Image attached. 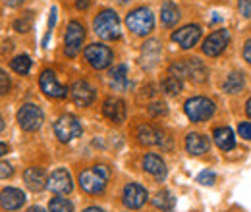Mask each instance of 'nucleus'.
Here are the masks:
<instances>
[{"label": "nucleus", "mask_w": 251, "mask_h": 212, "mask_svg": "<svg viewBox=\"0 0 251 212\" xmlns=\"http://www.w3.org/2000/svg\"><path fill=\"white\" fill-rule=\"evenodd\" d=\"M184 110L191 121H205L215 114V102L205 96H193L186 102Z\"/></svg>", "instance_id": "nucleus-6"}, {"label": "nucleus", "mask_w": 251, "mask_h": 212, "mask_svg": "<svg viewBox=\"0 0 251 212\" xmlns=\"http://www.w3.org/2000/svg\"><path fill=\"white\" fill-rule=\"evenodd\" d=\"M27 212H47L43 207H31V209H27Z\"/></svg>", "instance_id": "nucleus-41"}, {"label": "nucleus", "mask_w": 251, "mask_h": 212, "mask_svg": "<svg viewBox=\"0 0 251 212\" xmlns=\"http://www.w3.org/2000/svg\"><path fill=\"white\" fill-rule=\"evenodd\" d=\"M39 85H41V91L45 93L47 96H50V98H64L68 94V87H64L62 83L56 79L54 71H50V70H45L41 73Z\"/></svg>", "instance_id": "nucleus-11"}, {"label": "nucleus", "mask_w": 251, "mask_h": 212, "mask_svg": "<svg viewBox=\"0 0 251 212\" xmlns=\"http://www.w3.org/2000/svg\"><path fill=\"white\" fill-rule=\"evenodd\" d=\"M70 94H72V100L75 102V106H89L95 100V89L87 83V81H75L70 89Z\"/></svg>", "instance_id": "nucleus-15"}, {"label": "nucleus", "mask_w": 251, "mask_h": 212, "mask_svg": "<svg viewBox=\"0 0 251 212\" xmlns=\"http://www.w3.org/2000/svg\"><path fill=\"white\" fill-rule=\"evenodd\" d=\"M238 131H240V135H242L244 139L251 141V123L250 121H242L240 127H238Z\"/></svg>", "instance_id": "nucleus-37"}, {"label": "nucleus", "mask_w": 251, "mask_h": 212, "mask_svg": "<svg viewBox=\"0 0 251 212\" xmlns=\"http://www.w3.org/2000/svg\"><path fill=\"white\" fill-rule=\"evenodd\" d=\"M213 139L217 143L220 151H232L236 147V139H234V131L230 127H217L213 133Z\"/></svg>", "instance_id": "nucleus-22"}, {"label": "nucleus", "mask_w": 251, "mask_h": 212, "mask_svg": "<svg viewBox=\"0 0 251 212\" xmlns=\"http://www.w3.org/2000/svg\"><path fill=\"white\" fill-rule=\"evenodd\" d=\"M4 129V120H2V116H0V131Z\"/></svg>", "instance_id": "nucleus-45"}, {"label": "nucleus", "mask_w": 251, "mask_h": 212, "mask_svg": "<svg viewBox=\"0 0 251 212\" xmlns=\"http://www.w3.org/2000/svg\"><path fill=\"white\" fill-rule=\"evenodd\" d=\"M149 114L151 116H164L166 114V106L162 102H155V104L149 106Z\"/></svg>", "instance_id": "nucleus-34"}, {"label": "nucleus", "mask_w": 251, "mask_h": 212, "mask_svg": "<svg viewBox=\"0 0 251 212\" xmlns=\"http://www.w3.org/2000/svg\"><path fill=\"white\" fill-rule=\"evenodd\" d=\"M170 75H174L178 79H189L195 83H203L207 79V68L197 58H186V60L174 62L170 66Z\"/></svg>", "instance_id": "nucleus-1"}, {"label": "nucleus", "mask_w": 251, "mask_h": 212, "mask_svg": "<svg viewBox=\"0 0 251 212\" xmlns=\"http://www.w3.org/2000/svg\"><path fill=\"white\" fill-rule=\"evenodd\" d=\"M244 58L251 64V39L246 43V47H244Z\"/></svg>", "instance_id": "nucleus-38"}, {"label": "nucleus", "mask_w": 251, "mask_h": 212, "mask_svg": "<svg viewBox=\"0 0 251 212\" xmlns=\"http://www.w3.org/2000/svg\"><path fill=\"white\" fill-rule=\"evenodd\" d=\"M83 41H85V29L79 22H70L68 31H66V37H64V54L74 58L77 56V52L81 50L83 47Z\"/></svg>", "instance_id": "nucleus-7"}, {"label": "nucleus", "mask_w": 251, "mask_h": 212, "mask_svg": "<svg viewBox=\"0 0 251 212\" xmlns=\"http://www.w3.org/2000/svg\"><path fill=\"white\" fill-rule=\"evenodd\" d=\"M126 25H127V29L131 31L133 35L145 37L155 27V16H153V12L149 8H137V10L127 14Z\"/></svg>", "instance_id": "nucleus-4"}, {"label": "nucleus", "mask_w": 251, "mask_h": 212, "mask_svg": "<svg viewBox=\"0 0 251 212\" xmlns=\"http://www.w3.org/2000/svg\"><path fill=\"white\" fill-rule=\"evenodd\" d=\"M83 54H85V60L89 62L95 70H104V68H108V66L112 64V58H114L112 50H110L106 45H99V43L89 45Z\"/></svg>", "instance_id": "nucleus-9"}, {"label": "nucleus", "mask_w": 251, "mask_h": 212, "mask_svg": "<svg viewBox=\"0 0 251 212\" xmlns=\"http://www.w3.org/2000/svg\"><path fill=\"white\" fill-rule=\"evenodd\" d=\"M149 195H147V189L139 183H127L124 187V193H122V201L127 209H141L145 203H147Z\"/></svg>", "instance_id": "nucleus-12"}, {"label": "nucleus", "mask_w": 251, "mask_h": 212, "mask_svg": "<svg viewBox=\"0 0 251 212\" xmlns=\"http://www.w3.org/2000/svg\"><path fill=\"white\" fill-rule=\"evenodd\" d=\"M75 6H77V10H85V8L89 6V0H77Z\"/></svg>", "instance_id": "nucleus-39"}, {"label": "nucleus", "mask_w": 251, "mask_h": 212, "mask_svg": "<svg viewBox=\"0 0 251 212\" xmlns=\"http://www.w3.org/2000/svg\"><path fill=\"white\" fill-rule=\"evenodd\" d=\"M199 39H201V27L199 25H186V27H182V29L172 33V41L176 45H180L184 50L195 47Z\"/></svg>", "instance_id": "nucleus-14"}, {"label": "nucleus", "mask_w": 251, "mask_h": 212, "mask_svg": "<svg viewBox=\"0 0 251 212\" xmlns=\"http://www.w3.org/2000/svg\"><path fill=\"white\" fill-rule=\"evenodd\" d=\"M102 114L114 123H122L126 120V104L120 98H106L102 104Z\"/></svg>", "instance_id": "nucleus-18"}, {"label": "nucleus", "mask_w": 251, "mask_h": 212, "mask_svg": "<svg viewBox=\"0 0 251 212\" xmlns=\"http://www.w3.org/2000/svg\"><path fill=\"white\" fill-rule=\"evenodd\" d=\"M244 83H246V79H244V73H240V71H234V73H230L228 75V79L224 81V91L226 93H240L244 89Z\"/></svg>", "instance_id": "nucleus-27"}, {"label": "nucleus", "mask_w": 251, "mask_h": 212, "mask_svg": "<svg viewBox=\"0 0 251 212\" xmlns=\"http://www.w3.org/2000/svg\"><path fill=\"white\" fill-rule=\"evenodd\" d=\"M238 8H240V14L244 18H251V0H240Z\"/></svg>", "instance_id": "nucleus-35"}, {"label": "nucleus", "mask_w": 251, "mask_h": 212, "mask_svg": "<svg viewBox=\"0 0 251 212\" xmlns=\"http://www.w3.org/2000/svg\"><path fill=\"white\" fill-rule=\"evenodd\" d=\"M81 131H83L81 123L72 114H64L54 121V135L58 137L60 143H70V141L77 139L81 135Z\"/></svg>", "instance_id": "nucleus-5"}, {"label": "nucleus", "mask_w": 251, "mask_h": 212, "mask_svg": "<svg viewBox=\"0 0 251 212\" xmlns=\"http://www.w3.org/2000/svg\"><path fill=\"white\" fill-rule=\"evenodd\" d=\"M127 68H126L124 64H120V66H116L112 71H110V85H112V89H116V91H124L127 89Z\"/></svg>", "instance_id": "nucleus-26"}, {"label": "nucleus", "mask_w": 251, "mask_h": 212, "mask_svg": "<svg viewBox=\"0 0 251 212\" xmlns=\"http://www.w3.org/2000/svg\"><path fill=\"white\" fill-rule=\"evenodd\" d=\"M22 2H24V0H8V4H10V6H20Z\"/></svg>", "instance_id": "nucleus-43"}, {"label": "nucleus", "mask_w": 251, "mask_h": 212, "mask_svg": "<svg viewBox=\"0 0 251 212\" xmlns=\"http://www.w3.org/2000/svg\"><path fill=\"white\" fill-rule=\"evenodd\" d=\"M10 87H12V83H10V77L6 75V71H4V70H0V96H2V94H6V93L10 91Z\"/></svg>", "instance_id": "nucleus-33"}, {"label": "nucleus", "mask_w": 251, "mask_h": 212, "mask_svg": "<svg viewBox=\"0 0 251 212\" xmlns=\"http://www.w3.org/2000/svg\"><path fill=\"white\" fill-rule=\"evenodd\" d=\"M160 56V45L158 41H147L141 48V64L145 68H153Z\"/></svg>", "instance_id": "nucleus-23"}, {"label": "nucleus", "mask_w": 251, "mask_h": 212, "mask_svg": "<svg viewBox=\"0 0 251 212\" xmlns=\"http://www.w3.org/2000/svg\"><path fill=\"white\" fill-rule=\"evenodd\" d=\"M160 20H162V24H164L166 27L176 25L178 20H180V10H178V6H176L174 2H164L162 8H160Z\"/></svg>", "instance_id": "nucleus-24"}, {"label": "nucleus", "mask_w": 251, "mask_h": 212, "mask_svg": "<svg viewBox=\"0 0 251 212\" xmlns=\"http://www.w3.org/2000/svg\"><path fill=\"white\" fill-rule=\"evenodd\" d=\"M24 203H25L24 191L16 187H6L4 191H0V207L4 211H18L24 207Z\"/></svg>", "instance_id": "nucleus-16"}, {"label": "nucleus", "mask_w": 251, "mask_h": 212, "mask_svg": "<svg viewBox=\"0 0 251 212\" xmlns=\"http://www.w3.org/2000/svg\"><path fill=\"white\" fill-rule=\"evenodd\" d=\"M211 143L207 137H203L201 133H189L186 137V151L193 156H199V154H205L209 151Z\"/></svg>", "instance_id": "nucleus-21"}, {"label": "nucleus", "mask_w": 251, "mask_h": 212, "mask_svg": "<svg viewBox=\"0 0 251 212\" xmlns=\"http://www.w3.org/2000/svg\"><path fill=\"white\" fill-rule=\"evenodd\" d=\"M110 178V172L106 166H93L89 170H83L79 174V185L85 193L89 195H99L104 191L106 187V182Z\"/></svg>", "instance_id": "nucleus-2"}, {"label": "nucleus", "mask_w": 251, "mask_h": 212, "mask_svg": "<svg viewBox=\"0 0 251 212\" xmlns=\"http://www.w3.org/2000/svg\"><path fill=\"white\" fill-rule=\"evenodd\" d=\"M228 43H230V33H228V29L215 31V33H211V35L205 39V43H203V52H205L207 56L215 58V56H219V54L224 52V48L228 47Z\"/></svg>", "instance_id": "nucleus-10"}, {"label": "nucleus", "mask_w": 251, "mask_h": 212, "mask_svg": "<svg viewBox=\"0 0 251 212\" xmlns=\"http://www.w3.org/2000/svg\"><path fill=\"white\" fill-rule=\"evenodd\" d=\"M45 121L43 116V110L37 106V104H24L20 110H18V123L24 131H37Z\"/></svg>", "instance_id": "nucleus-8"}, {"label": "nucleus", "mask_w": 251, "mask_h": 212, "mask_svg": "<svg viewBox=\"0 0 251 212\" xmlns=\"http://www.w3.org/2000/svg\"><path fill=\"white\" fill-rule=\"evenodd\" d=\"M49 212H74V205L64 197H54L49 203Z\"/></svg>", "instance_id": "nucleus-29"}, {"label": "nucleus", "mask_w": 251, "mask_h": 212, "mask_svg": "<svg viewBox=\"0 0 251 212\" xmlns=\"http://www.w3.org/2000/svg\"><path fill=\"white\" fill-rule=\"evenodd\" d=\"M143 170L149 172L151 176H155L157 180H162L166 176V166H164V160L158 156V154H145L143 158Z\"/></svg>", "instance_id": "nucleus-20"}, {"label": "nucleus", "mask_w": 251, "mask_h": 212, "mask_svg": "<svg viewBox=\"0 0 251 212\" xmlns=\"http://www.w3.org/2000/svg\"><path fill=\"white\" fill-rule=\"evenodd\" d=\"M12 174H14V168L8 162H0V180L12 178Z\"/></svg>", "instance_id": "nucleus-36"}, {"label": "nucleus", "mask_w": 251, "mask_h": 212, "mask_svg": "<svg viewBox=\"0 0 251 212\" xmlns=\"http://www.w3.org/2000/svg\"><path fill=\"white\" fill-rule=\"evenodd\" d=\"M162 91L166 93V94H178V93L182 91V79H178V77H174V75H168L164 81H162Z\"/></svg>", "instance_id": "nucleus-30"}, {"label": "nucleus", "mask_w": 251, "mask_h": 212, "mask_svg": "<svg viewBox=\"0 0 251 212\" xmlns=\"http://www.w3.org/2000/svg\"><path fill=\"white\" fill-rule=\"evenodd\" d=\"M95 33L104 41H116L120 39V20L118 14L112 10H102L93 22Z\"/></svg>", "instance_id": "nucleus-3"}, {"label": "nucleus", "mask_w": 251, "mask_h": 212, "mask_svg": "<svg viewBox=\"0 0 251 212\" xmlns=\"http://www.w3.org/2000/svg\"><path fill=\"white\" fill-rule=\"evenodd\" d=\"M246 112H248V116L251 118V98L248 100V104H246Z\"/></svg>", "instance_id": "nucleus-44"}, {"label": "nucleus", "mask_w": 251, "mask_h": 212, "mask_svg": "<svg viewBox=\"0 0 251 212\" xmlns=\"http://www.w3.org/2000/svg\"><path fill=\"white\" fill-rule=\"evenodd\" d=\"M197 183H201V185H213L215 183V174L211 170H203L197 176Z\"/></svg>", "instance_id": "nucleus-32"}, {"label": "nucleus", "mask_w": 251, "mask_h": 212, "mask_svg": "<svg viewBox=\"0 0 251 212\" xmlns=\"http://www.w3.org/2000/svg\"><path fill=\"white\" fill-rule=\"evenodd\" d=\"M6 152H8V145L6 143H0V156L6 154Z\"/></svg>", "instance_id": "nucleus-40"}, {"label": "nucleus", "mask_w": 251, "mask_h": 212, "mask_svg": "<svg viewBox=\"0 0 251 212\" xmlns=\"http://www.w3.org/2000/svg\"><path fill=\"white\" fill-rule=\"evenodd\" d=\"M83 212H104L102 209H99V207H89V209H85Z\"/></svg>", "instance_id": "nucleus-42"}, {"label": "nucleus", "mask_w": 251, "mask_h": 212, "mask_svg": "<svg viewBox=\"0 0 251 212\" xmlns=\"http://www.w3.org/2000/svg\"><path fill=\"white\" fill-rule=\"evenodd\" d=\"M151 203H153V207H157L158 211L170 212L174 209V205H176V199H174V195L170 191L162 189V191H158L157 195L151 199Z\"/></svg>", "instance_id": "nucleus-25"}, {"label": "nucleus", "mask_w": 251, "mask_h": 212, "mask_svg": "<svg viewBox=\"0 0 251 212\" xmlns=\"http://www.w3.org/2000/svg\"><path fill=\"white\" fill-rule=\"evenodd\" d=\"M24 182L27 185V189H31L33 193H39L47 187V176H45V170L43 168H37V166H31L24 172Z\"/></svg>", "instance_id": "nucleus-19"}, {"label": "nucleus", "mask_w": 251, "mask_h": 212, "mask_svg": "<svg viewBox=\"0 0 251 212\" xmlns=\"http://www.w3.org/2000/svg\"><path fill=\"white\" fill-rule=\"evenodd\" d=\"M120 2H127V0H120Z\"/></svg>", "instance_id": "nucleus-46"}, {"label": "nucleus", "mask_w": 251, "mask_h": 212, "mask_svg": "<svg viewBox=\"0 0 251 212\" xmlns=\"http://www.w3.org/2000/svg\"><path fill=\"white\" fill-rule=\"evenodd\" d=\"M137 139L141 145H147V147H155V145L162 147L164 145V133L149 123H143L137 127Z\"/></svg>", "instance_id": "nucleus-17"}, {"label": "nucleus", "mask_w": 251, "mask_h": 212, "mask_svg": "<svg viewBox=\"0 0 251 212\" xmlns=\"http://www.w3.org/2000/svg\"><path fill=\"white\" fill-rule=\"evenodd\" d=\"M14 29L20 31V33H25V31L31 29V12H29V16H27V18H24V20H18V22L14 24Z\"/></svg>", "instance_id": "nucleus-31"}, {"label": "nucleus", "mask_w": 251, "mask_h": 212, "mask_svg": "<svg viewBox=\"0 0 251 212\" xmlns=\"http://www.w3.org/2000/svg\"><path fill=\"white\" fill-rule=\"evenodd\" d=\"M47 189H50L52 193L56 195H66L74 189V182H72V176L68 170L58 168L54 170L50 176H49V182H47Z\"/></svg>", "instance_id": "nucleus-13"}, {"label": "nucleus", "mask_w": 251, "mask_h": 212, "mask_svg": "<svg viewBox=\"0 0 251 212\" xmlns=\"http://www.w3.org/2000/svg\"><path fill=\"white\" fill-rule=\"evenodd\" d=\"M10 66H12V70H14L16 73L25 75V73H29V70H31V58H29V56H25V54L16 56L14 60L10 62Z\"/></svg>", "instance_id": "nucleus-28"}]
</instances>
